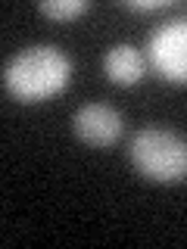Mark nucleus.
I'll list each match as a JSON object with an SVG mask.
<instances>
[{
    "mask_svg": "<svg viewBox=\"0 0 187 249\" xmlns=\"http://www.w3.org/2000/svg\"><path fill=\"white\" fill-rule=\"evenodd\" d=\"M69 78H72V59L53 44L25 47L3 66V88L22 103H37L66 90Z\"/></svg>",
    "mask_w": 187,
    "mask_h": 249,
    "instance_id": "nucleus-1",
    "label": "nucleus"
},
{
    "mask_svg": "<svg viewBox=\"0 0 187 249\" xmlns=\"http://www.w3.org/2000/svg\"><path fill=\"white\" fill-rule=\"evenodd\" d=\"M128 159L156 184H175L187 178V140L168 128H140L128 143Z\"/></svg>",
    "mask_w": 187,
    "mask_h": 249,
    "instance_id": "nucleus-2",
    "label": "nucleus"
},
{
    "mask_svg": "<svg viewBox=\"0 0 187 249\" xmlns=\"http://www.w3.org/2000/svg\"><path fill=\"white\" fill-rule=\"evenodd\" d=\"M147 53L156 72L175 84L187 81V16H171L150 31Z\"/></svg>",
    "mask_w": 187,
    "mask_h": 249,
    "instance_id": "nucleus-3",
    "label": "nucleus"
},
{
    "mask_svg": "<svg viewBox=\"0 0 187 249\" xmlns=\"http://www.w3.org/2000/svg\"><path fill=\"white\" fill-rule=\"evenodd\" d=\"M72 131L81 143L112 146L122 137V115L106 103H84L72 115Z\"/></svg>",
    "mask_w": 187,
    "mask_h": 249,
    "instance_id": "nucleus-4",
    "label": "nucleus"
},
{
    "mask_svg": "<svg viewBox=\"0 0 187 249\" xmlns=\"http://www.w3.org/2000/svg\"><path fill=\"white\" fill-rule=\"evenodd\" d=\"M103 69L109 81L128 88V84H137L144 78V56L137 53L134 44H112L103 56Z\"/></svg>",
    "mask_w": 187,
    "mask_h": 249,
    "instance_id": "nucleus-5",
    "label": "nucleus"
},
{
    "mask_svg": "<svg viewBox=\"0 0 187 249\" xmlns=\"http://www.w3.org/2000/svg\"><path fill=\"white\" fill-rule=\"evenodd\" d=\"M37 10L44 16H50V19H72V16L88 10V3H84V0H47Z\"/></svg>",
    "mask_w": 187,
    "mask_h": 249,
    "instance_id": "nucleus-6",
    "label": "nucleus"
},
{
    "mask_svg": "<svg viewBox=\"0 0 187 249\" xmlns=\"http://www.w3.org/2000/svg\"><path fill=\"white\" fill-rule=\"evenodd\" d=\"M128 10H137V13H150V10H162L159 0H131V3H125Z\"/></svg>",
    "mask_w": 187,
    "mask_h": 249,
    "instance_id": "nucleus-7",
    "label": "nucleus"
}]
</instances>
